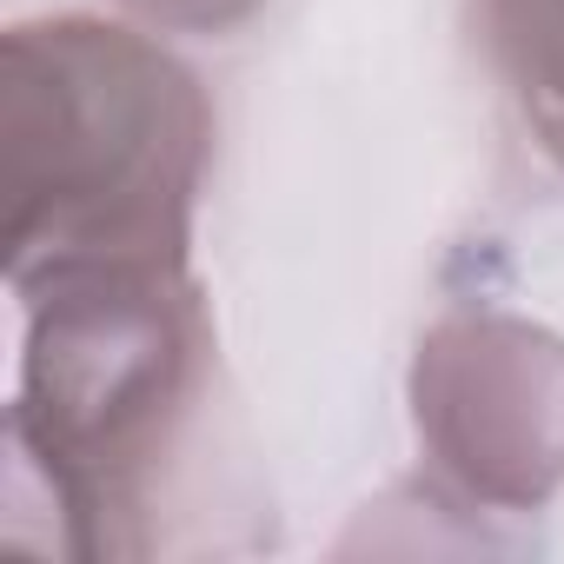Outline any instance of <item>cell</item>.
I'll return each mask as SVG.
<instances>
[{
	"label": "cell",
	"mask_w": 564,
	"mask_h": 564,
	"mask_svg": "<svg viewBox=\"0 0 564 564\" xmlns=\"http://www.w3.org/2000/svg\"><path fill=\"white\" fill-rule=\"evenodd\" d=\"M199 80L100 21L8 34V246L14 286L67 272L186 265L206 166Z\"/></svg>",
	"instance_id": "cell-1"
},
{
	"label": "cell",
	"mask_w": 564,
	"mask_h": 564,
	"mask_svg": "<svg viewBox=\"0 0 564 564\" xmlns=\"http://www.w3.org/2000/svg\"><path fill=\"white\" fill-rule=\"evenodd\" d=\"M34 306L14 438L54 471L67 511H120L153 458H173L213 379L206 306L180 265L67 272Z\"/></svg>",
	"instance_id": "cell-2"
},
{
	"label": "cell",
	"mask_w": 564,
	"mask_h": 564,
	"mask_svg": "<svg viewBox=\"0 0 564 564\" xmlns=\"http://www.w3.org/2000/svg\"><path fill=\"white\" fill-rule=\"evenodd\" d=\"M478 14L505 94L564 166V0H478Z\"/></svg>",
	"instance_id": "cell-3"
},
{
	"label": "cell",
	"mask_w": 564,
	"mask_h": 564,
	"mask_svg": "<svg viewBox=\"0 0 564 564\" xmlns=\"http://www.w3.org/2000/svg\"><path fill=\"white\" fill-rule=\"evenodd\" d=\"M127 8H140L153 21H173V28H232L259 0H127Z\"/></svg>",
	"instance_id": "cell-4"
}]
</instances>
